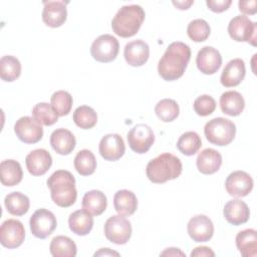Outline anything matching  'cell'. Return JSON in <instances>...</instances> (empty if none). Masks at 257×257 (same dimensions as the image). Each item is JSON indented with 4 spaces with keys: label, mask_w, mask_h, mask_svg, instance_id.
I'll return each mask as SVG.
<instances>
[{
    "label": "cell",
    "mask_w": 257,
    "mask_h": 257,
    "mask_svg": "<svg viewBox=\"0 0 257 257\" xmlns=\"http://www.w3.org/2000/svg\"><path fill=\"white\" fill-rule=\"evenodd\" d=\"M191 59V48L184 42H172L166 49L164 55L159 60L158 72L167 81L180 78Z\"/></svg>",
    "instance_id": "obj_1"
},
{
    "label": "cell",
    "mask_w": 257,
    "mask_h": 257,
    "mask_svg": "<svg viewBox=\"0 0 257 257\" xmlns=\"http://www.w3.org/2000/svg\"><path fill=\"white\" fill-rule=\"evenodd\" d=\"M52 201L59 207L67 208L73 205L77 198L75 179L65 170L55 171L47 180Z\"/></svg>",
    "instance_id": "obj_2"
},
{
    "label": "cell",
    "mask_w": 257,
    "mask_h": 257,
    "mask_svg": "<svg viewBox=\"0 0 257 257\" xmlns=\"http://www.w3.org/2000/svg\"><path fill=\"white\" fill-rule=\"evenodd\" d=\"M183 170L180 159L170 153H164L151 160L146 168L148 179L155 184H163L177 179Z\"/></svg>",
    "instance_id": "obj_3"
},
{
    "label": "cell",
    "mask_w": 257,
    "mask_h": 257,
    "mask_svg": "<svg viewBox=\"0 0 257 257\" xmlns=\"http://www.w3.org/2000/svg\"><path fill=\"white\" fill-rule=\"evenodd\" d=\"M145 16L142 6L137 4L124 5L118 9L111 20L112 31L123 38L132 37L140 30Z\"/></svg>",
    "instance_id": "obj_4"
},
{
    "label": "cell",
    "mask_w": 257,
    "mask_h": 257,
    "mask_svg": "<svg viewBox=\"0 0 257 257\" xmlns=\"http://www.w3.org/2000/svg\"><path fill=\"white\" fill-rule=\"evenodd\" d=\"M204 134L211 144L223 147L229 145L234 140L236 125L228 118L215 117L205 124Z\"/></svg>",
    "instance_id": "obj_5"
},
{
    "label": "cell",
    "mask_w": 257,
    "mask_h": 257,
    "mask_svg": "<svg viewBox=\"0 0 257 257\" xmlns=\"http://www.w3.org/2000/svg\"><path fill=\"white\" fill-rule=\"evenodd\" d=\"M230 37L238 42H248L256 46L257 25L245 15H237L228 24Z\"/></svg>",
    "instance_id": "obj_6"
},
{
    "label": "cell",
    "mask_w": 257,
    "mask_h": 257,
    "mask_svg": "<svg viewBox=\"0 0 257 257\" xmlns=\"http://www.w3.org/2000/svg\"><path fill=\"white\" fill-rule=\"evenodd\" d=\"M103 230L106 239L117 245L125 244L132 236L131 222L121 215L109 217L104 223Z\"/></svg>",
    "instance_id": "obj_7"
},
{
    "label": "cell",
    "mask_w": 257,
    "mask_h": 257,
    "mask_svg": "<svg viewBox=\"0 0 257 257\" xmlns=\"http://www.w3.org/2000/svg\"><path fill=\"white\" fill-rule=\"evenodd\" d=\"M119 50L117 39L110 34H102L94 39L90 46L91 56L98 62L107 63L115 59Z\"/></svg>",
    "instance_id": "obj_8"
},
{
    "label": "cell",
    "mask_w": 257,
    "mask_h": 257,
    "mask_svg": "<svg viewBox=\"0 0 257 257\" xmlns=\"http://www.w3.org/2000/svg\"><path fill=\"white\" fill-rule=\"evenodd\" d=\"M29 225L33 236L39 239H45L55 230L57 221L51 211L41 208L32 214L29 220Z\"/></svg>",
    "instance_id": "obj_9"
},
{
    "label": "cell",
    "mask_w": 257,
    "mask_h": 257,
    "mask_svg": "<svg viewBox=\"0 0 257 257\" xmlns=\"http://www.w3.org/2000/svg\"><path fill=\"white\" fill-rule=\"evenodd\" d=\"M126 138L130 148L137 154H146L155 142L153 128L146 123L135 125L127 133Z\"/></svg>",
    "instance_id": "obj_10"
},
{
    "label": "cell",
    "mask_w": 257,
    "mask_h": 257,
    "mask_svg": "<svg viewBox=\"0 0 257 257\" xmlns=\"http://www.w3.org/2000/svg\"><path fill=\"white\" fill-rule=\"evenodd\" d=\"M25 238V229L23 224L16 219L4 221L0 227V242L8 248L14 249L19 247Z\"/></svg>",
    "instance_id": "obj_11"
},
{
    "label": "cell",
    "mask_w": 257,
    "mask_h": 257,
    "mask_svg": "<svg viewBox=\"0 0 257 257\" xmlns=\"http://www.w3.org/2000/svg\"><path fill=\"white\" fill-rule=\"evenodd\" d=\"M16 137L25 144H36L43 137V128L33 117L22 116L14 124Z\"/></svg>",
    "instance_id": "obj_12"
},
{
    "label": "cell",
    "mask_w": 257,
    "mask_h": 257,
    "mask_svg": "<svg viewBox=\"0 0 257 257\" xmlns=\"http://www.w3.org/2000/svg\"><path fill=\"white\" fill-rule=\"evenodd\" d=\"M225 188L230 196L245 197L253 189V179L244 171H234L227 177Z\"/></svg>",
    "instance_id": "obj_13"
},
{
    "label": "cell",
    "mask_w": 257,
    "mask_h": 257,
    "mask_svg": "<svg viewBox=\"0 0 257 257\" xmlns=\"http://www.w3.org/2000/svg\"><path fill=\"white\" fill-rule=\"evenodd\" d=\"M188 234L195 242H207L214 234V225L206 215H196L187 225Z\"/></svg>",
    "instance_id": "obj_14"
},
{
    "label": "cell",
    "mask_w": 257,
    "mask_h": 257,
    "mask_svg": "<svg viewBox=\"0 0 257 257\" xmlns=\"http://www.w3.org/2000/svg\"><path fill=\"white\" fill-rule=\"evenodd\" d=\"M98 151L100 156L105 161L114 162L123 156L125 152V146L122 138L119 135L108 134L101 138Z\"/></svg>",
    "instance_id": "obj_15"
},
{
    "label": "cell",
    "mask_w": 257,
    "mask_h": 257,
    "mask_svg": "<svg viewBox=\"0 0 257 257\" xmlns=\"http://www.w3.org/2000/svg\"><path fill=\"white\" fill-rule=\"evenodd\" d=\"M198 69L204 74H214L219 70L222 64L220 52L212 46L202 47L196 57Z\"/></svg>",
    "instance_id": "obj_16"
},
{
    "label": "cell",
    "mask_w": 257,
    "mask_h": 257,
    "mask_svg": "<svg viewBox=\"0 0 257 257\" xmlns=\"http://www.w3.org/2000/svg\"><path fill=\"white\" fill-rule=\"evenodd\" d=\"M42 21L49 27L56 28L64 24L67 18V9L64 1L43 2Z\"/></svg>",
    "instance_id": "obj_17"
},
{
    "label": "cell",
    "mask_w": 257,
    "mask_h": 257,
    "mask_svg": "<svg viewBox=\"0 0 257 257\" xmlns=\"http://www.w3.org/2000/svg\"><path fill=\"white\" fill-rule=\"evenodd\" d=\"M25 164L28 172L32 176H42L50 169L52 158L46 150L36 149L26 156Z\"/></svg>",
    "instance_id": "obj_18"
},
{
    "label": "cell",
    "mask_w": 257,
    "mask_h": 257,
    "mask_svg": "<svg viewBox=\"0 0 257 257\" xmlns=\"http://www.w3.org/2000/svg\"><path fill=\"white\" fill-rule=\"evenodd\" d=\"M123 55L127 64L135 67L142 66L149 59L150 47L144 40L137 39L125 44Z\"/></svg>",
    "instance_id": "obj_19"
},
{
    "label": "cell",
    "mask_w": 257,
    "mask_h": 257,
    "mask_svg": "<svg viewBox=\"0 0 257 257\" xmlns=\"http://www.w3.org/2000/svg\"><path fill=\"white\" fill-rule=\"evenodd\" d=\"M246 74L245 63L241 58H234L230 60L224 67L220 81L225 87H233L239 85Z\"/></svg>",
    "instance_id": "obj_20"
},
{
    "label": "cell",
    "mask_w": 257,
    "mask_h": 257,
    "mask_svg": "<svg viewBox=\"0 0 257 257\" xmlns=\"http://www.w3.org/2000/svg\"><path fill=\"white\" fill-rule=\"evenodd\" d=\"M223 214L228 223L239 226L249 220L250 210L245 202L235 199L226 203Z\"/></svg>",
    "instance_id": "obj_21"
},
{
    "label": "cell",
    "mask_w": 257,
    "mask_h": 257,
    "mask_svg": "<svg viewBox=\"0 0 257 257\" xmlns=\"http://www.w3.org/2000/svg\"><path fill=\"white\" fill-rule=\"evenodd\" d=\"M50 145L57 154L66 156L74 150L76 141L70 131L60 127L52 132L50 136Z\"/></svg>",
    "instance_id": "obj_22"
},
{
    "label": "cell",
    "mask_w": 257,
    "mask_h": 257,
    "mask_svg": "<svg viewBox=\"0 0 257 257\" xmlns=\"http://www.w3.org/2000/svg\"><path fill=\"white\" fill-rule=\"evenodd\" d=\"M196 164L202 174L212 175L219 171L222 165V156L218 151L208 148L198 155Z\"/></svg>",
    "instance_id": "obj_23"
},
{
    "label": "cell",
    "mask_w": 257,
    "mask_h": 257,
    "mask_svg": "<svg viewBox=\"0 0 257 257\" xmlns=\"http://www.w3.org/2000/svg\"><path fill=\"white\" fill-rule=\"evenodd\" d=\"M220 107L225 114L237 116L243 111L245 100L242 94L236 90L225 91L220 96Z\"/></svg>",
    "instance_id": "obj_24"
},
{
    "label": "cell",
    "mask_w": 257,
    "mask_h": 257,
    "mask_svg": "<svg viewBox=\"0 0 257 257\" xmlns=\"http://www.w3.org/2000/svg\"><path fill=\"white\" fill-rule=\"evenodd\" d=\"M82 209L91 216L101 215L107 206L105 195L99 190H91L84 194L81 203Z\"/></svg>",
    "instance_id": "obj_25"
},
{
    "label": "cell",
    "mask_w": 257,
    "mask_h": 257,
    "mask_svg": "<svg viewBox=\"0 0 257 257\" xmlns=\"http://www.w3.org/2000/svg\"><path fill=\"white\" fill-rule=\"evenodd\" d=\"M23 177L20 164L15 160H5L0 164V179L2 185L13 187L18 185Z\"/></svg>",
    "instance_id": "obj_26"
},
{
    "label": "cell",
    "mask_w": 257,
    "mask_h": 257,
    "mask_svg": "<svg viewBox=\"0 0 257 257\" xmlns=\"http://www.w3.org/2000/svg\"><path fill=\"white\" fill-rule=\"evenodd\" d=\"M113 206L118 215L131 216L138 208V199L132 191L119 190L114 194Z\"/></svg>",
    "instance_id": "obj_27"
},
{
    "label": "cell",
    "mask_w": 257,
    "mask_h": 257,
    "mask_svg": "<svg viewBox=\"0 0 257 257\" xmlns=\"http://www.w3.org/2000/svg\"><path fill=\"white\" fill-rule=\"evenodd\" d=\"M236 246L244 257L257 255V232L254 229H245L236 235Z\"/></svg>",
    "instance_id": "obj_28"
},
{
    "label": "cell",
    "mask_w": 257,
    "mask_h": 257,
    "mask_svg": "<svg viewBox=\"0 0 257 257\" xmlns=\"http://www.w3.org/2000/svg\"><path fill=\"white\" fill-rule=\"evenodd\" d=\"M69 229L76 235L85 236L93 227V219L86 211L77 210L70 214L68 218Z\"/></svg>",
    "instance_id": "obj_29"
},
{
    "label": "cell",
    "mask_w": 257,
    "mask_h": 257,
    "mask_svg": "<svg viewBox=\"0 0 257 257\" xmlns=\"http://www.w3.org/2000/svg\"><path fill=\"white\" fill-rule=\"evenodd\" d=\"M50 253L53 257H74L77 252L76 244L67 236H56L50 242Z\"/></svg>",
    "instance_id": "obj_30"
},
{
    "label": "cell",
    "mask_w": 257,
    "mask_h": 257,
    "mask_svg": "<svg viewBox=\"0 0 257 257\" xmlns=\"http://www.w3.org/2000/svg\"><path fill=\"white\" fill-rule=\"evenodd\" d=\"M4 204L8 213L13 216H22L26 214L30 206L29 198L20 192L9 193L4 199Z\"/></svg>",
    "instance_id": "obj_31"
},
{
    "label": "cell",
    "mask_w": 257,
    "mask_h": 257,
    "mask_svg": "<svg viewBox=\"0 0 257 257\" xmlns=\"http://www.w3.org/2000/svg\"><path fill=\"white\" fill-rule=\"evenodd\" d=\"M21 74V63L12 55H5L0 59V77L4 81H14Z\"/></svg>",
    "instance_id": "obj_32"
},
{
    "label": "cell",
    "mask_w": 257,
    "mask_h": 257,
    "mask_svg": "<svg viewBox=\"0 0 257 257\" xmlns=\"http://www.w3.org/2000/svg\"><path fill=\"white\" fill-rule=\"evenodd\" d=\"M74 168L81 176H89L96 169V160L93 153L89 150L79 151L74 158Z\"/></svg>",
    "instance_id": "obj_33"
},
{
    "label": "cell",
    "mask_w": 257,
    "mask_h": 257,
    "mask_svg": "<svg viewBox=\"0 0 257 257\" xmlns=\"http://www.w3.org/2000/svg\"><path fill=\"white\" fill-rule=\"evenodd\" d=\"M201 146V138L196 132H187L183 134L177 142L178 150L185 156L195 155L198 153Z\"/></svg>",
    "instance_id": "obj_34"
},
{
    "label": "cell",
    "mask_w": 257,
    "mask_h": 257,
    "mask_svg": "<svg viewBox=\"0 0 257 257\" xmlns=\"http://www.w3.org/2000/svg\"><path fill=\"white\" fill-rule=\"evenodd\" d=\"M33 118L41 125H52L58 119V114L51 104L46 102H39L32 108Z\"/></svg>",
    "instance_id": "obj_35"
},
{
    "label": "cell",
    "mask_w": 257,
    "mask_h": 257,
    "mask_svg": "<svg viewBox=\"0 0 257 257\" xmlns=\"http://www.w3.org/2000/svg\"><path fill=\"white\" fill-rule=\"evenodd\" d=\"M75 124L83 130L93 127L97 122V114L95 110L88 105L78 106L72 115Z\"/></svg>",
    "instance_id": "obj_36"
},
{
    "label": "cell",
    "mask_w": 257,
    "mask_h": 257,
    "mask_svg": "<svg viewBox=\"0 0 257 257\" xmlns=\"http://www.w3.org/2000/svg\"><path fill=\"white\" fill-rule=\"evenodd\" d=\"M155 112L162 121L170 122L178 117L180 108L176 100L171 98H164L156 104Z\"/></svg>",
    "instance_id": "obj_37"
},
{
    "label": "cell",
    "mask_w": 257,
    "mask_h": 257,
    "mask_svg": "<svg viewBox=\"0 0 257 257\" xmlns=\"http://www.w3.org/2000/svg\"><path fill=\"white\" fill-rule=\"evenodd\" d=\"M50 102L58 116H64L70 112L73 99L68 91L57 90L52 94Z\"/></svg>",
    "instance_id": "obj_38"
},
{
    "label": "cell",
    "mask_w": 257,
    "mask_h": 257,
    "mask_svg": "<svg viewBox=\"0 0 257 257\" xmlns=\"http://www.w3.org/2000/svg\"><path fill=\"white\" fill-rule=\"evenodd\" d=\"M211 32L210 25L204 19H195L187 27L188 36L195 42L205 41Z\"/></svg>",
    "instance_id": "obj_39"
},
{
    "label": "cell",
    "mask_w": 257,
    "mask_h": 257,
    "mask_svg": "<svg viewBox=\"0 0 257 257\" xmlns=\"http://www.w3.org/2000/svg\"><path fill=\"white\" fill-rule=\"evenodd\" d=\"M193 106L195 112L198 115L207 116L213 113L216 109V101L211 95L203 94L195 99Z\"/></svg>",
    "instance_id": "obj_40"
},
{
    "label": "cell",
    "mask_w": 257,
    "mask_h": 257,
    "mask_svg": "<svg viewBox=\"0 0 257 257\" xmlns=\"http://www.w3.org/2000/svg\"><path fill=\"white\" fill-rule=\"evenodd\" d=\"M232 1L231 0H207L206 4L208 8L216 13H221L224 12L229 8L231 5Z\"/></svg>",
    "instance_id": "obj_41"
},
{
    "label": "cell",
    "mask_w": 257,
    "mask_h": 257,
    "mask_svg": "<svg viewBox=\"0 0 257 257\" xmlns=\"http://www.w3.org/2000/svg\"><path fill=\"white\" fill-rule=\"evenodd\" d=\"M257 2L256 0H250V1H239L238 6L239 10L244 13V14H250L253 15L256 13L257 8H256Z\"/></svg>",
    "instance_id": "obj_42"
},
{
    "label": "cell",
    "mask_w": 257,
    "mask_h": 257,
    "mask_svg": "<svg viewBox=\"0 0 257 257\" xmlns=\"http://www.w3.org/2000/svg\"><path fill=\"white\" fill-rule=\"evenodd\" d=\"M191 256L195 257V256H215L214 251H212L211 248L206 247V246H201V247H196L192 252H191Z\"/></svg>",
    "instance_id": "obj_43"
},
{
    "label": "cell",
    "mask_w": 257,
    "mask_h": 257,
    "mask_svg": "<svg viewBox=\"0 0 257 257\" xmlns=\"http://www.w3.org/2000/svg\"><path fill=\"white\" fill-rule=\"evenodd\" d=\"M94 256H119V254L115 251L110 250L109 248H101L100 250L94 253Z\"/></svg>",
    "instance_id": "obj_44"
},
{
    "label": "cell",
    "mask_w": 257,
    "mask_h": 257,
    "mask_svg": "<svg viewBox=\"0 0 257 257\" xmlns=\"http://www.w3.org/2000/svg\"><path fill=\"white\" fill-rule=\"evenodd\" d=\"M194 3V1H173V4L180 10H186L188 9L192 4Z\"/></svg>",
    "instance_id": "obj_45"
},
{
    "label": "cell",
    "mask_w": 257,
    "mask_h": 257,
    "mask_svg": "<svg viewBox=\"0 0 257 257\" xmlns=\"http://www.w3.org/2000/svg\"><path fill=\"white\" fill-rule=\"evenodd\" d=\"M161 255H162V256H164V255H169V256L181 255V256H184L185 254H184L182 251H180L178 248H168L166 251L162 252Z\"/></svg>",
    "instance_id": "obj_46"
}]
</instances>
